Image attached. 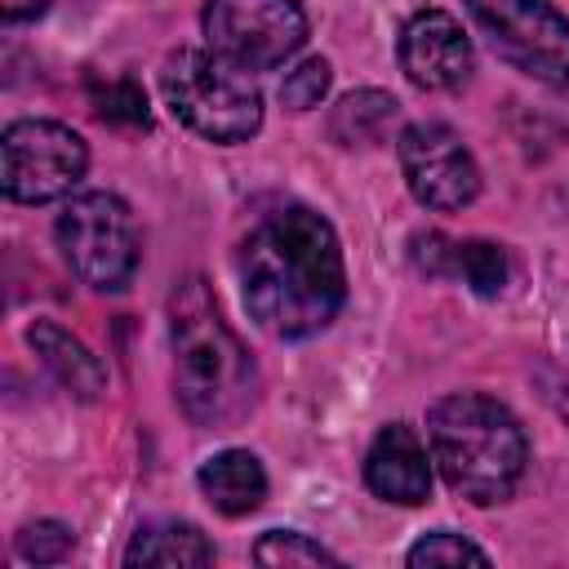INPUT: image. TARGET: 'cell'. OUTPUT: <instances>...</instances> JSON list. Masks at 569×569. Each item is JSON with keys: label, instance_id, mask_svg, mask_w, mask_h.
<instances>
[{"label": "cell", "instance_id": "cell-1", "mask_svg": "<svg viewBox=\"0 0 569 569\" xmlns=\"http://www.w3.org/2000/svg\"><path fill=\"white\" fill-rule=\"evenodd\" d=\"M244 311L271 338L320 333L347 298L342 244L329 218L307 204H280L253 222L240 244Z\"/></svg>", "mask_w": 569, "mask_h": 569}, {"label": "cell", "instance_id": "cell-2", "mask_svg": "<svg viewBox=\"0 0 569 569\" xmlns=\"http://www.w3.org/2000/svg\"><path fill=\"white\" fill-rule=\"evenodd\" d=\"M173 396L196 427L227 431L258 405V365L222 320L200 276L182 280L169 298Z\"/></svg>", "mask_w": 569, "mask_h": 569}, {"label": "cell", "instance_id": "cell-3", "mask_svg": "<svg viewBox=\"0 0 569 569\" xmlns=\"http://www.w3.org/2000/svg\"><path fill=\"white\" fill-rule=\"evenodd\" d=\"M427 440L449 489L476 507L507 502L529 462V440L516 413L480 391L440 396L427 409Z\"/></svg>", "mask_w": 569, "mask_h": 569}, {"label": "cell", "instance_id": "cell-4", "mask_svg": "<svg viewBox=\"0 0 569 569\" xmlns=\"http://www.w3.org/2000/svg\"><path fill=\"white\" fill-rule=\"evenodd\" d=\"M169 111L209 142H244L262 129V93L253 71L213 49H178L160 71Z\"/></svg>", "mask_w": 569, "mask_h": 569}, {"label": "cell", "instance_id": "cell-5", "mask_svg": "<svg viewBox=\"0 0 569 569\" xmlns=\"http://www.w3.org/2000/svg\"><path fill=\"white\" fill-rule=\"evenodd\" d=\"M53 236H58L67 267L102 293L124 289L138 271V258H142L138 222L116 191L67 196V204L53 222Z\"/></svg>", "mask_w": 569, "mask_h": 569}, {"label": "cell", "instance_id": "cell-6", "mask_svg": "<svg viewBox=\"0 0 569 569\" xmlns=\"http://www.w3.org/2000/svg\"><path fill=\"white\" fill-rule=\"evenodd\" d=\"M489 49L538 84H569V18L551 0H462Z\"/></svg>", "mask_w": 569, "mask_h": 569}, {"label": "cell", "instance_id": "cell-7", "mask_svg": "<svg viewBox=\"0 0 569 569\" xmlns=\"http://www.w3.org/2000/svg\"><path fill=\"white\" fill-rule=\"evenodd\" d=\"M89 169V147L71 124L58 120H13L0 138L4 196L18 204L62 200L80 187Z\"/></svg>", "mask_w": 569, "mask_h": 569}, {"label": "cell", "instance_id": "cell-8", "mask_svg": "<svg viewBox=\"0 0 569 569\" xmlns=\"http://www.w3.org/2000/svg\"><path fill=\"white\" fill-rule=\"evenodd\" d=\"M200 22L204 44L244 71H271L307 40V13L298 0H209Z\"/></svg>", "mask_w": 569, "mask_h": 569}, {"label": "cell", "instance_id": "cell-9", "mask_svg": "<svg viewBox=\"0 0 569 569\" xmlns=\"http://www.w3.org/2000/svg\"><path fill=\"white\" fill-rule=\"evenodd\" d=\"M396 156H400V169H405V182H409L413 200L427 204V209L449 213V209H467L480 196L476 156L440 120H418V124L400 129Z\"/></svg>", "mask_w": 569, "mask_h": 569}, {"label": "cell", "instance_id": "cell-10", "mask_svg": "<svg viewBox=\"0 0 569 569\" xmlns=\"http://www.w3.org/2000/svg\"><path fill=\"white\" fill-rule=\"evenodd\" d=\"M471 40L449 9H418L400 27V71L427 93L458 89L471 76Z\"/></svg>", "mask_w": 569, "mask_h": 569}, {"label": "cell", "instance_id": "cell-11", "mask_svg": "<svg viewBox=\"0 0 569 569\" xmlns=\"http://www.w3.org/2000/svg\"><path fill=\"white\" fill-rule=\"evenodd\" d=\"M365 485L382 502L418 507L431 498V458L409 422H387L365 453Z\"/></svg>", "mask_w": 569, "mask_h": 569}, {"label": "cell", "instance_id": "cell-12", "mask_svg": "<svg viewBox=\"0 0 569 569\" xmlns=\"http://www.w3.org/2000/svg\"><path fill=\"white\" fill-rule=\"evenodd\" d=\"M129 569H200L213 565V542L187 520H147L124 547Z\"/></svg>", "mask_w": 569, "mask_h": 569}, {"label": "cell", "instance_id": "cell-13", "mask_svg": "<svg viewBox=\"0 0 569 569\" xmlns=\"http://www.w3.org/2000/svg\"><path fill=\"white\" fill-rule=\"evenodd\" d=\"M196 485L222 516H249L267 498V471L249 449H222L204 458V467L196 471Z\"/></svg>", "mask_w": 569, "mask_h": 569}, {"label": "cell", "instance_id": "cell-14", "mask_svg": "<svg viewBox=\"0 0 569 569\" xmlns=\"http://www.w3.org/2000/svg\"><path fill=\"white\" fill-rule=\"evenodd\" d=\"M27 342L36 347L40 365H44L71 396H80V400H98V396H102V387H107V369H102L98 356H93L80 338H71L62 325H53V320H36V325L27 329Z\"/></svg>", "mask_w": 569, "mask_h": 569}, {"label": "cell", "instance_id": "cell-15", "mask_svg": "<svg viewBox=\"0 0 569 569\" xmlns=\"http://www.w3.org/2000/svg\"><path fill=\"white\" fill-rule=\"evenodd\" d=\"M400 124V102L382 89H356L329 111V133L342 147H378Z\"/></svg>", "mask_w": 569, "mask_h": 569}, {"label": "cell", "instance_id": "cell-16", "mask_svg": "<svg viewBox=\"0 0 569 569\" xmlns=\"http://www.w3.org/2000/svg\"><path fill=\"white\" fill-rule=\"evenodd\" d=\"M445 280H462L471 284L480 298H498L511 280V262L507 249L493 240H449L445 253Z\"/></svg>", "mask_w": 569, "mask_h": 569}, {"label": "cell", "instance_id": "cell-17", "mask_svg": "<svg viewBox=\"0 0 569 569\" xmlns=\"http://www.w3.org/2000/svg\"><path fill=\"white\" fill-rule=\"evenodd\" d=\"M253 560H258V565H342L329 547L311 542V538L298 533V529H267V533L253 542Z\"/></svg>", "mask_w": 569, "mask_h": 569}, {"label": "cell", "instance_id": "cell-18", "mask_svg": "<svg viewBox=\"0 0 569 569\" xmlns=\"http://www.w3.org/2000/svg\"><path fill=\"white\" fill-rule=\"evenodd\" d=\"M93 107L107 124L120 129H151V111H147V93L133 80H107L93 84Z\"/></svg>", "mask_w": 569, "mask_h": 569}, {"label": "cell", "instance_id": "cell-19", "mask_svg": "<svg viewBox=\"0 0 569 569\" xmlns=\"http://www.w3.org/2000/svg\"><path fill=\"white\" fill-rule=\"evenodd\" d=\"M413 569H422V565H489V551H480L476 542H467L462 533H449V529H436V533H427V538H418L413 547H409V556H405Z\"/></svg>", "mask_w": 569, "mask_h": 569}, {"label": "cell", "instance_id": "cell-20", "mask_svg": "<svg viewBox=\"0 0 569 569\" xmlns=\"http://www.w3.org/2000/svg\"><path fill=\"white\" fill-rule=\"evenodd\" d=\"M71 547H76V533L62 520H36V525H22L18 533V556L31 565H58L71 556Z\"/></svg>", "mask_w": 569, "mask_h": 569}, {"label": "cell", "instance_id": "cell-21", "mask_svg": "<svg viewBox=\"0 0 569 569\" xmlns=\"http://www.w3.org/2000/svg\"><path fill=\"white\" fill-rule=\"evenodd\" d=\"M325 93H329V62L325 58H302L280 80V102L289 111H311V107H320Z\"/></svg>", "mask_w": 569, "mask_h": 569}, {"label": "cell", "instance_id": "cell-22", "mask_svg": "<svg viewBox=\"0 0 569 569\" xmlns=\"http://www.w3.org/2000/svg\"><path fill=\"white\" fill-rule=\"evenodd\" d=\"M49 9V0H0V18L4 22H31Z\"/></svg>", "mask_w": 569, "mask_h": 569}, {"label": "cell", "instance_id": "cell-23", "mask_svg": "<svg viewBox=\"0 0 569 569\" xmlns=\"http://www.w3.org/2000/svg\"><path fill=\"white\" fill-rule=\"evenodd\" d=\"M551 400H556V409L569 418V369H565V373L551 382Z\"/></svg>", "mask_w": 569, "mask_h": 569}]
</instances>
